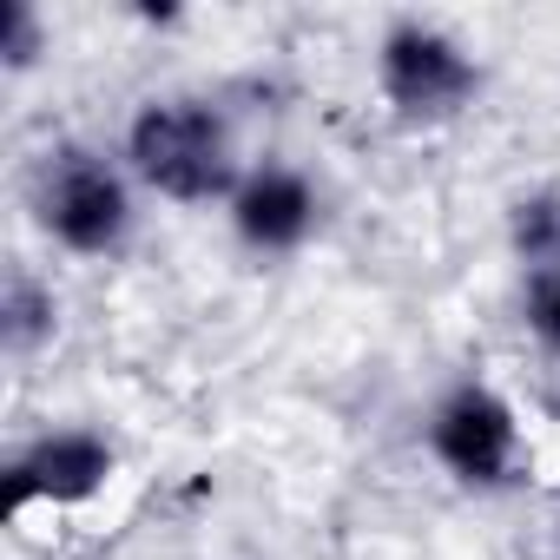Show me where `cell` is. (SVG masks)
I'll list each match as a JSON object with an SVG mask.
<instances>
[{
	"label": "cell",
	"mask_w": 560,
	"mask_h": 560,
	"mask_svg": "<svg viewBox=\"0 0 560 560\" xmlns=\"http://www.w3.org/2000/svg\"><path fill=\"white\" fill-rule=\"evenodd\" d=\"M60 330V298L54 284H40L34 270H8V284H0V343H8V357H34L47 350Z\"/></svg>",
	"instance_id": "cell-7"
},
{
	"label": "cell",
	"mask_w": 560,
	"mask_h": 560,
	"mask_svg": "<svg viewBox=\"0 0 560 560\" xmlns=\"http://www.w3.org/2000/svg\"><path fill=\"white\" fill-rule=\"evenodd\" d=\"M521 324L534 330V343H540L547 357H560V264H553V270H527Z\"/></svg>",
	"instance_id": "cell-10"
},
{
	"label": "cell",
	"mask_w": 560,
	"mask_h": 560,
	"mask_svg": "<svg viewBox=\"0 0 560 560\" xmlns=\"http://www.w3.org/2000/svg\"><path fill=\"white\" fill-rule=\"evenodd\" d=\"M224 218H231V237L244 250H257V257H291V250H304L317 237L324 198H317V185L298 165L264 159V165H244Z\"/></svg>",
	"instance_id": "cell-6"
},
{
	"label": "cell",
	"mask_w": 560,
	"mask_h": 560,
	"mask_svg": "<svg viewBox=\"0 0 560 560\" xmlns=\"http://www.w3.org/2000/svg\"><path fill=\"white\" fill-rule=\"evenodd\" d=\"M422 435H429V455L442 462V475H455L462 488L494 494L521 475V416L481 376H462L455 389H442Z\"/></svg>",
	"instance_id": "cell-4"
},
{
	"label": "cell",
	"mask_w": 560,
	"mask_h": 560,
	"mask_svg": "<svg viewBox=\"0 0 560 560\" xmlns=\"http://www.w3.org/2000/svg\"><path fill=\"white\" fill-rule=\"evenodd\" d=\"M508 244L527 270H553L560 264V191H527L508 211Z\"/></svg>",
	"instance_id": "cell-8"
},
{
	"label": "cell",
	"mask_w": 560,
	"mask_h": 560,
	"mask_svg": "<svg viewBox=\"0 0 560 560\" xmlns=\"http://www.w3.org/2000/svg\"><path fill=\"white\" fill-rule=\"evenodd\" d=\"M132 178L93 152V145H60L34 172V224L73 250V257H119L132 237Z\"/></svg>",
	"instance_id": "cell-2"
},
{
	"label": "cell",
	"mask_w": 560,
	"mask_h": 560,
	"mask_svg": "<svg viewBox=\"0 0 560 560\" xmlns=\"http://www.w3.org/2000/svg\"><path fill=\"white\" fill-rule=\"evenodd\" d=\"M47 40L54 34H47L34 0H8V21H0V67H8V73H34L40 54H47Z\"/></svg>",
	"instance_id": "cell-9"
},
{
	"label": "cell",
	"mask_w": 560,
	"mask_h": 560,
	"mask_svg": "<svg viewBox=\"0 0 560 560\" xmlns=\"http://www.w3.org/2000/svg\"><path fill=\"white\" fill-rule=\"evenodd\" d=\"M113 475H119V448L100 429H47L8 455L0 508H8V521H21L34 508H80V501L106 494Z\"/></svg>",
	"instance_id": "cell-5"
},
{
	"label": "cell",
	"mask_w": 560,
	"mask_h": 560,
	"mask_svg": "<svg viewBox=\"0 0 560 560\" xmlns=\"http://www.w3.org/2000/svg\"><path fill=\"white\" fill-rule=\"evenodd\" d=\"M126 172L172 205H231V191L244 178L231 119L191 93H165V100H145L132 113Z\"/></svg>",
	"instance_id": "cell-1"
},
{
	"label": "cell",
	"mask_w": 560,
	"mask_h": 560,
	"mask_svg": "<svg viewBox=\"0 0 560 560\" xmlns=\"http://www.w3.org/2000/svg\"><path fill=\"white\" fill-rule=\"evenodd\" d=\"M376 93L402 126H448L481 93V60L435 21H396L376 40Z\"/></svg>",
	"instance_id": "cell-3"
}]
</instances>
